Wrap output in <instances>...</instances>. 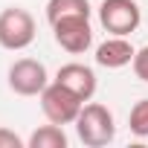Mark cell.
<instances>
[{
	"label": "cell",
	"mask_w": 148,
	"mask_h": 148,
	"mask_svg": "<svg viewBox=\"0 0 148 148\" xmlns=\"http://www.w3.org/2000/svg\"><path fill=\"white\" fill-rule=\"evenodd\" d=\"M76 134L79 139L87 145V148H105L113 142L116 136V122H113V113L99 105V102H84L79 119H76Z\"/></svg>",
	"instance_id": "cell-1"
},
{
	"label": "cell",
	"mask_w": 148,
	"mask_h": 148,
	"mask_svg": "<svg viewBox=\"0 0 148 148\" xmlns=\"http://www.w3.org/2000/svg\"><path fill=\"white\" fill-rule=\"evenodd\" d=\"M38 99H41L44 116H47L52 125H61V128H64V125H76V119H79V113H82V108H84V102H82L76 93L67 90V87L58 84V82L47 84Z\"/></svg>",
	"instance_id": "cell-2"
},
{
	"label": "cell",
	"mask_w": 148,
	"mask_h": 148,
	"mask_svg": "<svg viewBox=\"0 0 148 148\" xmlns=\"http://www.w3.org/2000/svg\"><path fill=\"white\" fill-rule=\"evenodd\" d=\"M35 41V18L21 9V6H9L0 12V47L9 52H21Z\"/></svg>",
	"instance_id": "cell-3"
},
{
	"label": "cell",
	"mask_w": 148,
	"mask_h": 148,
	"mask_svg": "<svg viewBox=\"0 0 148 148\" xmlns=\"http://www.w3.org/2000/svg\"><path fill=\"white\" fill-rule=\"evenodd\" d=\"M99 23L110 35H131L142 23V9L136 0H102L99 3Z\"/></svg>",
	"instance_id": "cell-4"
},
{
	"label": "cell",
	"mask_w": 148,
	"mask_h": 148,
	"mask_svg": "<svg viewBox=\"0 0 148 148\" xmlns=\"http://www.w3.org/2000/svg\"><path fill=\"white\" fill-rule=\"evenodd\" d=\"M49 26H52L55 44L70 55H82L93 44V26H90L87 15H67V18H58L55 23H49Z\"/></svg>",
	"instance_id": "cell-5"
},
{
	"label": "cell",
	"mask_w": 148,
	"mask_h": 148,
	"mask_svg": "<svg viewBox=\"0 0 148 148\" xmlns=\"http://www.w3.org/2000/svg\"><path fill=\"white\" fill-rule=\"evenodd\" d=\"M6 79H9V90L18 93V96H41L44 87L49 84L47 67L35 58H18L9 67Z\"/></svg>",
	"instance_id": "cell-6"
},
{
	"label": "cell",
	"mask_w": 148,
	"mask_h": 148,
	"mask_svg": "<svg viewBox=\"0 0 148 148\" xmlns=\"http://www.w3.org/2000/svg\"><path fill=\"white\" fill-rule=\"evenodd\" d=\"M55 82L64 84L67 90H73L82 102H90L96 96V73L87 67V64H79V61H70V64H61L58 73H55Z\"/></svg>",
	"instance_id": "cell-7"
},
{
	"label": "cell",
	"mask_w": 148,
	"mask_h": 148,
	"mask_svg": "<svg viewBox=\"0 0 148 148\" xmlns=\"http://www.w3.org/2000/svg\"><path fill=\"white\" fill-rule=\"evenodd\" d=\"M136 49L134 44L125 38V35H110L108 41H102L96 47V64L99 67H108V70H122L134 61Z\"/></svg>",
	"instance_id": "cell-8"
},
{
	"label": "cell",
	"mask_w": 148,
	"mask_h": 148,
	"mask_svg": "<svg viewBox=\"0 0 148 148\" xmlns=\"http://www.w3.org/2000/svg\"><path fill=\"white\" fill-rule=\"evenodd\" d=\"M26 145L29 148H67V134H64L61 125L49 122V125H41L38 131H32Z\"/></svg>",
	"instance_id": "cell-9"
},
{
	"label": "cell",
	"mask_w": 148,
	"mask_h": 148,
	"mask_svg": "<svg viewBox=\"0 0 148 148\" xmlns=\"http://www.w3.org/2000/svg\"><path fill=\"white\" fill-rule=\"evenodd\" d=\"M90 3L87 0H49L47 3V21L55 23L58 18H67V15H87L90 18Z\"/></svg>",
	"instance_id": "cell-10"
},
{
	"label": "cell",
	"mask_w": 148,
	"mask_h": 148,
	"mask_svg": "<svg viewBox=\"0 0 148 148\" xmlns=\"http://www.w3.org/2000/svg\"><path fill=\"white\" fill-rule=\"evenodd\" d=\"M128 128H131V134L139 136V139L148 136V99H139V102L131 108V113H128Z\"/></svg>",
	"instance_id": "cell-11"
},
{
	"label": "cell",
	"mask_w": 148,
	"mask_h": 148,
	"mask_svg": "<svg viewBox=\"0 0 148 148\" xmlns=\"http://www.w3.org/2000/svg\"><path fill=\"white\" fill-rule=\"evenodd\" d=\"M131 67H134V76H136L139 82H145V84H148V44H145L142 49H136V55H134Z\"/></svg>",
	"instance_id": "cell-12"
},
{
	"label": "cell",
	"mask_w": 148,
	"mask_h": 148,
	"mask_svg": "<svg viewBox=\"0 0 148 148\" xmlns=\"http://www.w3.org/2000/svg\"><path fill=\"white\" fill-rule=\"evenodd\" d=\"M26 142L15 134V131H9V128H0V148H23Z\"/></svg>",
	"instance_id": "cell-13"
}]
</instances>
